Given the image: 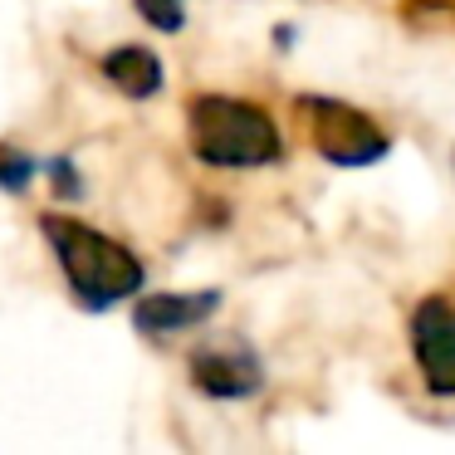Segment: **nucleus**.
<instances>
[{
  "instance_id": "1",
  "label": "nucleus",
  "mask_w": 455,
  "mask_h": 455,
  "mask_svg": "<svg viewBox=\"0 0 455 455\" xmlns=\"http://www.w3.org/2000/svg\"><path fill=\"white\" fill-rule=\"evenodd\" d=\"M40 235L60 259V275L69 284L74 304L89 308V314L118 308L123 299H138L142 284H148V265L118 235H103V230L84 226L74 216H60V211L40 216Z\"/></svg>"
},
{
  "instance_id": "2",
  "label": "nucleus",
  "mask_w": 455,
  "mask_h": 455,
  "mask_svg": "<svg viewBox=\"0 0 455 455\" xmlns=\"http://www.w3.org/2000/svg\"><path fill=\"white\" fill-rule=\"evenodd\" d=\"M191 157L216 172H255L284 157V132L259 103L235 93H196L187 103Z\"/></svg>"
},
{
  "instance_id": "3",
  "label": "nucleus",
  "mask_w": 455,
  "mask_h": 455,
  "mask_svg": "<svg viewBox=\"0 0 455 455\" xmlns=\"http://www.w3.org/2000/svg\"><path fill=\"white\" fill-rule=\"evenodd\" d=\"M294 113L304 118V132H308V148L328 162V167H347V172H363V167H377V162L392 152V138L387 128L363 113L357 103L347 99H323V93H299L294 99Z\"/></svg>"
},
{
  "instance_id": "4",
  "label": "nucleus",
  "mask_w": 455,
  "mask_h": 455,
  "mask_svg": "<svg viewBox=\"0 0 455 455\" xmlns=\"http://www.w3.org/2000/svg\"><path fill=\"white\" fill-rule=\"evenodd\" d=\"M411 357L421 387L441 402H455V304L441 294L411 308Z\"/></svg>"
},
{
  "instance_id": "5",
  "label": "nucleus",
  "mask_w": 455,
  "mask_h": 455,
  "mask_svg": "<svg viewBox=\"0 0 455 455\" xmlns=\"http://www.w3.org/2000/svg\"><path fill=\"white\" fill-rule=\"evenodd\" d=\"M191 372V387L211 402H245L265 387V363L255 357V347L245 343H211V347H196L187 363Z\"/></svg>"
},
{
  "instance_id": "6",
  "label": "nucleus",
  "mask_w": 455,
  "mask_h": 455,
  "mask_svg": "<svg viewBox=\"0 0 455 455\" xmlns=\"http://www.w3.org/2000/svg\"><path fill=\"white\" fill-rule=\"evenodd\" d=\"M220 304H226L220 289H157V294H142L132 304V328L148 338L187 333V328H201L206 318H216Z\"/></svg>"
},
{
  "instance_id": "7",
  "label": "nucleus",
  "mask_w": 455,
  "mask_h": 455,
  "mask_svg": "<svg viewBox=\"0 0 455 455\" xmlns=\"http://www.w3.org/2000/svg\"><path fill=\"white\" fill-rule=\"evenodd\" d=\"M103 79L132 103H148L167 89V69H162V54L148 50V44H113L108 54L99 60Z\"/></svg>"
},
{
  "instance_id": "8",
  "label": "nucleus",
  "mask_w": 455,
  "mask_h": 455,
  "mask_svg": "<svg viewBox=\"0 0 455 455\" xmlns=\"http://www.w3.org/2000/svg\"><path fill=\"white\" fill-rule=\"evenodd\" d=\"M35 181V157L15 142H0V191H11V196H25Z\"/></svg>"
},
{
  "instance_id": "9",
  "label": "nucleus",
  "mask_w": 455,
  "mask_h": 455,
  "mask_svg": "<svg viewBox=\"0 0 455 455\" xmlns=\"http://www.w3.org/2000/svg\"><path fill=\"white\" fill-rule=\"evenodd\" d=\"M132 11L162 35H181L187 30V0H132Z\"/></svg>"
},
{
  "instance_id": "10",
  "label": "nucleus",
  "mask_w": 455,
  "mask_h": 455,
  "mask_svg": "<svg viewBox=\"0 0 455 455\" xmlns=\"http://www.w3.org/2000/svg\"><path fill=\"white\" fill-rule=\"evenodd\" d=\"M50 177H54V196L60 201H79L84 196V177H79V167H74V157H54Z\"/></svg>"
},
{
  "instance_id": "11",
  "label": "nucleus",
  "mask_w": 455,
  "mask_h": 455,
  "mask_svg": "<svg viewBox=\"0 0 455 455\" xmlns=\"http://www.w3.org/2000/svg\"><path fill=\"white\" fill-rule=\"evenodd\" d=\"M451 167H455V152H451Z\"/></svg>"
}]
</instances>
